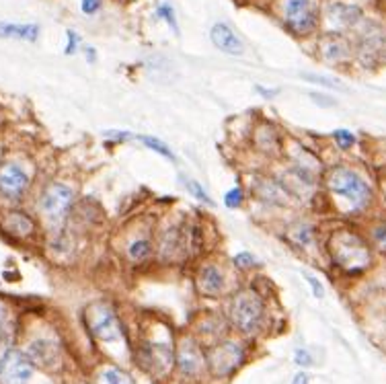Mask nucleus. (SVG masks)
Segmentation results:
<instances>
[{"mask_svg":"<svg viewBox=\"0 0 386 384\" xmlns=\"http://www.w3.org/2000/svg\"><path fill=\"white\" fill-rule=\"evenodd\" d=\"M266 318V304L253 290H241L230 302V323L242 335H255Z\"/></svg>","mask_w":386,"mask_h":384,"instance_id":"f257e3e1","label":"nucleus"},{"mask_svg":"<svg viewBox=\"0 0 386 384\" xmlns=\"http://www.w3.org/2000/svg\"><path fill=\"white\" fill-rule=\"evenodd\" d=\"M138 358L142 370L154 378H163L175 366V347L170 339H142Z\"/></svg>","mask_w":386,"mask_h":384,"instance_id":"f03ea898","label":"nucleus"},{"mask_svg":"<svg viewBox=\"0 0 386 384\" xmlns=\"http://www.w3.org/2000/svg\"><path fill=\"white\" fill-rule=\"evenodd\" d=\"M206 361H208V372L212 376L226 378L235 370L241 368V364L244 361V349L239 341L222 339L214 345H210V349L206 354Z\"/></svg>","mask_w":386,"mask_h":384,"instance_id":"7ed1b4c3","label":"nucleus"},{"mask_svg":"<svg viewBox=\"0 0 386 384\" xmlns=\"http://www.w3.org/2000/svg\"><path fill=\"white\" fill-rule=\"evenodd\" d=\"M329 190L347 199L354 208H363L370 202V187L362 177L349 168H335L329 175Z\"/></svg>","mask_w":386,"mask_h":384,"instance_id":"20e7f679","label":"nucleus"},{"mask_svg":"<svg viewBox=\"0 0 386 384\" xmlns=\"http://www.w3.org/2000/svg\"><path fill=\"white\" fill-rule=\"evenodd\" d=\"M175 366L179 368V374L189 380H197L208 370L206 354H204L199 341L193 335L179 339L177 349H175Z\"/></svg>","mask_w":386,"mask_h":384,"instance_id":"39448f33","label":"nucleus"},{"mask_svg":"<svg viewBox=\"0 0 386 384\" xmlns=\"http://www.w3.org/2000/svg\"><path fill=\"white\" fill-rule=\"evenodd\" d=\"M87 323H89L91 333L103 343H116L123 339V327H121L120 318L113 311V306H109L105 302H96L89 309Z\"/></svg>","mask_w":386,"mask_h":384,"instance_id":"423d86ee","label":"nucleus"},{"mask_svg":"<svg viewBox=\"0 0 386 384\" xmlns=\"http://www.w3.org/2000/svg\"><path fill=\"white\" fill-rule=\"evenodd\" d=\"M331 255L343 269H358L368 261V249L363 240L351 233H337L331 239Z\"/></svg>","mask_w":386,"mask_h":384,"instance_id":"0eeeda50","label":"nucleus"},{"mask_svg":"<svg viewBox=\"0 0 386 384\" xmlns=\"http://www.w3.org/2000/svg\"><path fill=\"white\" fill-rule=\"evenodd\" d=\"M35 364L21 349H8L0 356V384H29Z\"/></svg>","mask_w":386,"mask_h":384,"instance_id":"6e6552de","label":"nucleus"},{"mask_svg":"<svg viewBox=\"0 0 386 384\" xmlns=\"http://www.w3.org/2000/svg\"><path fill=\"white\" fill-rule=\"evenodd\" d=\"M284 19L296 35H309L316 29V11L311 0H288L284 6Z\"/></svg>","mask_w":386,"mask_h":384,"instance_id":"1a4fd4ad","label":"nucleus"},{"mask_svg":"<svg viewBox=\"0 0 386 384\" xmlns=\"http://www.w3.org/2000/svg\"><path fill=\"white\" fill-rule=\"evenodd\" d=\"M73 190L64 183H51L49 187L44 190L42 199H39V208L42 212L49 218H60L66 214V210L73 204Z\"/></svg>","mask_w":386,"mask_h":384,"instance_id":"9d476101","label":"nucleus"},{"mask_svg":"<svg viewBox=\"0 0 386 384\" xmlns=\"http://www.w3.org/2000/svg\"><path fill=\"white\" fill-rule=\"evenodd\" d=\"M29 187V175L19 163L0 165V193L6 197H19Z\"/></svg>","mask_w":386,"mask_h":384,"instance_id":"9b49d317","label":"nucleus"},{"mask_svg":"<svg viewBox=\"0 0 386 384\" xmlns=\"http://www.w3.org/2000/svg\"><path fill=\"white\" fill-rule=\"evenodd\" d=\"M195 286L204 296H220V294H224L226 280L218 265L206 264L204 267H199V271L195 275Z\"/></svg>","mask_w":386,"mask_h":384,"instance_id":"f8f14e48","label":"nucleus"},{"mask_svg":"<svg viewBox=\"0 0 386 384\" xmlns=\"http://www.w3.org/2000/svg\"><path fill=\"white\" fill-rule=\"evenodd\" d=\"M25 354L35 366H42V368H56L60 361V349L49 339H35Z\"/></svg>","mask_w":386,"mask_h":384,"instance_id":"ddd939ff","label":"nucleus"},{"mask_svg":"<svg viewBox=\"0 0 386 384\" xmlns=\"http://www.w3.org/2000/svg\"><path fill=\"white\" fill-rule=\"evenodd\" d=\"M210 39H212V44L220 51H224L228 56H242V51H244V46H242V42L239 39V35L228 25H214L212 31H210Z\"/></svg>","mask_w":386,"mask_h":384,"instance_id":"4468645a","label":"nucleus"},{"mask_svg":"<svg viewBox=\"0 0 386 384\" xmlns=\"http://www.w3.org/2000/svg\"><path fill=\"white\" fill-rule=\"evenodd\" d=\"M320 54L327 62L337 64L351 56V48H349L347 39L341 37L339 33H329L320 39Z\"/></svg>","mask_w":386,"mask_h":384,"instance_id":"2eb2a0df","label":"nucleus"},{"mask_svg":"<svg viewBox=\"0 0 386 384\" xmlns=\"http://www.w3.org/2000/svg\"><path fill=\"white\" fill-rule=\"evenodd\" d=\"M327 19L333 27H354L362 19V11H360V6L337 2L329 8Z\"/></svg>","mask_w":386,"mask_h":384,"instance_id":"dca6fc26","label":"nucleus"},{"mask_svg":"<svg viewBox=\"0 0 386 384\" xmlns=\"http://www.w3.org/2000/svg\"><path fill=\"white\" fill-rule=\"evenodd\" d=\"M0 37H13V39H23V42H37L39 27L33 23H0Z\"/></svg>","mask_w":386,"mask_h":384,"instance_id":"f3484780","label":"nucleus"},{"mask_svg":"<svg viewBox=\"0 0 386 384\" xmlns=\"http://www.w3.org/2000/svg\"><path fill=\"white\" fill-rule=\"evenodd\" d=\"M2 226H4L8 233L17 235V237H27V235L33 233V222H31V218H27L25 214H21V212L8 214V216L4 218Z\"/></svg>","mask_w":386,"mask_h":384,"instance_id":"a211bd4d","label":"nucleus"},{"mask_svg":"<svg viewBox=\"0 0 386 384\" xmlns=\"http://www.w3.org/2000/svg\"><path fill=\"white\" fill-rule=\"evenodd\" d=\"M96 384H134V380L118 366H107L99 372Z\"/></svg>","mask_w":386,"mask_h":384,"instance_id":"6ab92c4d","label":"nucleus"},{"mask_svg":"<svg viewBox=\"0 0 386 384\" xmlns=\"http://www.w3.org/2000/svg\"><path fill=\"white\" fill-rule=\"evenodd\" d=\"M152 255V242L150 239H134L127 244V257L132 261H146Z\"/></svg>","mask_w":386,"mask_h":384,"instance_id":"aec40b11","label":"nucleus"},{"mask_svg":"<svg viewBox=\"0 0 386 384\" xmlns=\"http://www.w3.org/2000/svg\"><path fill=\"white\" fill-rule=\"evenodd\" d=\"M140 142H142L146 148L154 150L156 154L165 156L167 161H175V154H173V150H170L169 146L165 144V142H161L158 138H152V136H140Z\"/></svg>","mask_w":386,"mask_h":384,"instance_id":"412c9836","label":"nucleus"},{"mask_svg":"<svg viewBox=\"0 0 386 384\" xmlns=\"http://www.w3.org/2000/svg\"><path fill=\"white\" fill-rule=\"evenodd\" d=\"M183 183H185V187L192 192L193 197H197L199 202H204V204H210V206H214V202H212V197L206 193V190L197 183V181H192V179H183Z\"/></svg>","mask_w":386,"mask_h":384,"instance_id":"4be33fe9","label":"nucleus"},{"mask_svg":"<svg viewBox=\"0 0 386 384\" xmlns=\"http://www.w3.org/2000/svg\"><path fill=\"white\" fill-rule=\"evenodd\" d=\"M242 199H244V195H242L241 190H237V187L224 193V204H226V208H228V210H237V208H241Z\"/></svg>","mask_w":386,"mask_h":384,"instance_id":"5701e85b","label":"nucleus"},{"mask_svg":"<svg viewBox=\"0 0 386 384\" xmlns=\"http://www.w3.org/2000/svg\"><path fill=\"white\" fill-rule=\"evenodd\" d=\"M333 138H335V142H337L341 148H349V146L356 144V136H354L351 132H347V130H337V132L333 134Z\"/></svg>","mask_w":386,"mask_h":384,"instance_id":"b1692460","label":"nucleus"},{"mask_svg":"<svg viewBox=\"0 0 386 384\" xmlns=\"http://www.w3.org/2000/svg\"><path fill=\"white\" fill-rule=\"evenodd\" d=\"M158 17H163V19L170 25V29H173L175 33H179V27H177V21H175V15H173V8H170V6H167V4L158 6Z\"/></svg>","mask_w":386,"mask_h":384,"instance_id":"393cba45","label":"nucleus"},{"mask_svg":"<svg viewBox=\"0 0 386 384\" xmlns=\"http://www.w3.org/2000/svg\"><path fill=\"white\" fill-rule=\"evenodd\" d=\"M304 78L311 80V82H318V85H323V87H331V89H339V87H341L335 80H329V78H323V76H316V74H304Z\"/></svg>","mask_w":386,"mask_h":384,"instance_id":"a878e982","label":"nucleus"},{"mask_svg":"<svg viewBox=\"0 0 386 384\" xmlns=\"http://www.w3.org/2000/svg\"><path fill=\"white\" fill-rule=\"evenodd\" d=\"M235 261H237V265H239V267H242V269H244V267H255V265H257L255 257H253L251 253H242V255H237V259H235Z\"/></svg>","mask_w":386,"mask_h":384,"instance_id":"bb28decb","label":"nucleus"},{"mask_svg":"<svg viewBox=\"0 0 386 384\" xmlns=\"http://www.w3.org/2000/svg\"><path fill=\"white\" fill-rule=\"evenodd\" d=\"M374 240H376V244H378L382 251H386V224L378 226V228L374 230Z\"/></svg>","mask_w":386,"mask_h":384,"instance_id":"cd10ccee","label":"nucleus"},{"mask_svg":"<svg viewBox=\"0 0 386 384\" xmlns=\"http://www.w3.org/2000/svg\"><path fill=\"white\" fill-rule=\"evenodd\" d=\"M99 8H101V0H82V13L95 15Z\"/></svg>","mask_w":386,"mask_h":384,"instance_id":"c85d7f7f","label":"nucleus"},{"mask_svg":"<svg viewBox=\"0 0 386 384\" xmlns=\"http://www.w3.org/2000/svg\"><path fill=\"white\" fill-rule=\"evenodd\" d=\"M294 360H296V364H300V366H311V364H313V360H311V354H309V352H304V349H298Z\"/></svg>","mask_w":386,"mask_h":384,"instance_id":"c756f323","label":"nucleus"},{"mask_svg":"<svg viewBox=\"0 0 386 384\" xmlns=\"http://www.w3.org/2000/svg\"><path fill=\"white\" fill-rule=\"evenodd\" d=\"M68 48H66V54L70 56V54H74V49H76V46H78V42H80V37L74 33V31H68Z\"/></svg>","mask_w":386,"mask_h":384,"instance_id":"7c9ffc66","label":"nucleus"},{"mask_svg":"<svg viewBox=\"0 0 386 384\" xmlns=\"http://www.w3.org/2000/svg\"><path fill=\"white\" fill-rule=\"evenodd\" d=\"M304 278H306V282H309V284L313 286L314 296H316V298H323V292H325V290H323V286H320V284H318V282L314 280L313 275H304Z\"/></svg>","mask_w":386,"mask_h":384,"instance_id":"2f4dec72","label":"nucleus"},{"mask_svg":"<svg viewBox=\"0 0 386 384\" xmlns=\"http://www.w3.org/2000/svg\"><path fill=\"white\" fill-rule=\"evenodd\" d=\"M255 91H257V93H261L263 97H267V99H271V97L278 95V89H266V87H259V85L255 87Z\"/></svg>","mask_w":386,"mask_h":384,"instance_id":"473e14b6","label":"nucleus"},{"mask_svg":"<svg viewBox=\"0 0 386 384\" xmlns=\"http://www.w3.org/2000/svg\"><path fill=\"white\" fill-rule=\"evenodd\" d=\"M292 384H309V374H304V372H298V374L292 378Z\"/></svg>","mask_w":386,"mask_h":384,"instance_id":"72a5a7b5","label":"nucleus"},{"mask_svg":"<svg viewBox=\"0 0 386 384\" xmlns=\"http://www.w3.org/2000/svg\"><path fill=\"white\" fill-rule=\"evenodd\" d=\"M313 99L314 101H318V103H323V105H335V101H333V99H327V97H325V99H318V97L313 93Z\"/></svg>","mask_w":386,"mask_h":384,"instance_id":"f704fd0d","label":"nucleus"},{"mask_svg":"<svg viewBox=\"0 0 386 384\" xmlns=\"http://www.w3.org/2000/svg\"><path fill=\"white\" fill-rule=\"evenodd\" d=\"M95 58L96 54L93 51V48H87V60H89V62H95Z\"/></svg>","mask_w":386,"mask_h":384,"instance_id":"c9c22d12","label":"nucleus"},{"mask_svg":"<svg viewBox=\"0 0 386 384\" xmlns=\"http://www.w3.org/2000/svg\"><path fill=\"white\" fill-rule=\"evenodd\" d=\"M4 316H6V306H4V304L0 302V323L4 321Z\"/></svg>","mask_w":386,"mask_h":384,"instance_id":"e433bc0d","label":"nucleus"},{"mask_svg":"<svg viewBox=\"0 0 386 384\" xmlns=\"http://www.w3.org/2000/svg\"><path fill=\"white\" fill-rule=\"evenodd\" d=\"M123 2H132V0H123Z\"/></svg>","mask_w":386,"mask_h":384,"instance_id":"4c0bfd02","label":"nucleus"}]
</instances>
